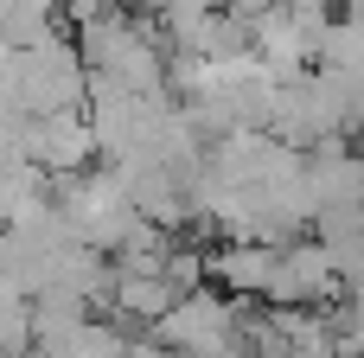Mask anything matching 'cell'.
<instances>
[{
  "label": "cell",
  "instance_id": "6da1fadb",
  "mask_svg": "<svg viewBox=\"0 0 364 358\" xmlns=\"http://www.w3.org/2000/svg\"><path fill=\"white\" fill-rule=\"evenodd\" d=\"M13 102L26 115H64L90 102V58L77 38L51 32L45 45H26L13 58Z\"/></svg>",
  "mask_w": 364,
  "mask_h": 358
},
{
  "label": "cell",
  "instance_id": "7a4b0ae2",
  "mask_svg": "<svg viewBox=\"0 0 364 358\" xmlns=\"http://www.w3.org/2000/svg\"><path fill=\"white\" fill-rule=\"evenodd\" d=\"M339 288H346V269H339V256L320 243V237H294V243H282L275 250V275H269V307H326V301H339Z\"/></svg>",
  "mask_w": 364,
  "mask_h": 358
},
{
  "label": "cell",
  "instance_id": "3957f363",
  "mask_svg": "<svg viewBox=\"0 0 364 358\" xmlns=\"http://www.w3.org/2000/svg\"><path fill=\"white\" fill-rule=\"evenodd\" d=\"M26 160H32L45 179H77V173H90V160H102L90 115H83V109L32 115V122H26Z\"/></svg>",
  "mask_w": 364,
  "mask_h": 358
},
{
  "label": "cell",
  "instance_id": "277c9868",
  "mask_svg": "<svg viewBox=\"0 0 364 358\" xmlns=\"http://www.w3.org/2000/svg\"><path fill=\"white\" fill-rule=\"evenodd\" d=\"M307 192H314V211H358L364 205V160L358 147L346 141H326V147H307ZM314 218V224H320Z\"/></svg>",
  "mask_w": 364,
  "mask_h": 358
},
{
  "label": "cell",
  "instance_id": "5b68a950",
  "mask_svg": "<svg viewBox=\"0 0 364 358\" xmlns=\"http://www.w3.org/2000/svg\"><path fill=\"white\" fill-rule=\"evenodd\" d=\"M0 352H13V358L32 352V295L13 275H0Z\"/></svg>",
  "mask_w": 364,
  "mask_h": 358
},
{
  "label": "cell",
  "instance_id": "8992f818",
  "mask_svg": "<svg viewBox=\"0 0 364 358\" xmlns=\"http://www.w3.org/2000/svg\"><path fill=\"white\" fill-rule=\"evenodd\" d=\"M224 6H230L237 19H250V26H256V19H262L269 6H282V0H224Z\"/></svg>",
  "mask_w": 364,
  "mask_h": 358
},
{
  "label": "cell",
  "instance_id": "52a82bcc",
  "mask_svg": "<svg viewBox=\"0 0 364 358\" xmlns=\"http://www.w3.org/2000/svg\"><path fill=\"white\" fill-rule=\"evenodd\" d=\"M358 160H364V141H358Z\"/></svg>",
  "mask_w": 364,
  "mask_h": 358
}]
</instances>
